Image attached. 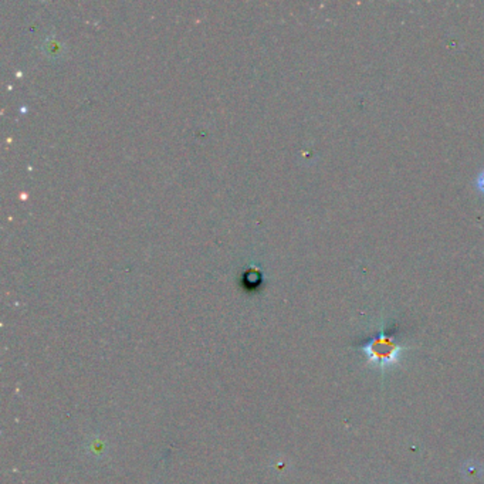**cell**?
I'll return each instance as SVG.
<instances>
[{"label": "cell", "mask_w": 484, "mask_h": 484, "mask_svg": "<svg viewBox=\"0 0 484 484\" xmlns=\"http://www.w3.org/2000/svg\"><path fill=\"white\" fill-rule=\"evenodd\" d=\"M361 349L368 360V364L381 369L395 365L403 353V346L395 339V337L387 334L384 330L365 342Z\"/></svg>", "instance_id": "cell-1"}, {"label": "cell", "mask_w": 484, "mask_h": 484, "mask_svg": "<svg viewBox=\"0 0 484 484\" xmlns=\"http://www.w3.org/2000/svg\"><path fill=\"white\" fill-rule=\"evenodd\" d=\"M474 187L480 195L484 196V168L477 174V176L474 179Z\"/></svg>", "instance_id": "cell-2"}]
</instances>
